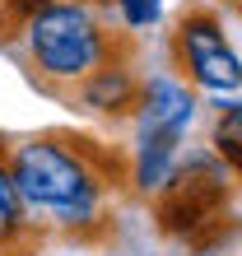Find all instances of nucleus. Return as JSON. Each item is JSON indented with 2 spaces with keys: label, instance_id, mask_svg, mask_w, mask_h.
I'll use <instances>...</instances> for the list:
<instances>
[{
  "label": "nucleus",
  "instance_id": "1",
  "mask_svg": "<svg viewBox=\"0 0 242 256\" xmlns=\"http://www.w3.org/2000/svg\"><path fill=\"white\" fill-rule=\"evenodd\" d=\"M10 177L47 233L88 242L94 228H112V196L130 182V154L84 130H42L10 144Z\"/></svg>",
  "mask_w": 242,
  "mask_h": 256
},
{
  "label": "nucleus",
  "instance_id": "2",
  "mask_svg": "<svg viewBox=\"0 0 242 256\" xmlns=\"http://www.w3.org/2000/svg\"><path fill=\"white\" fill-rule=\"evenodd\" d=\"M24 47L33 84L60 98H70L98 66L135 61V38L108 28L94 10L74 5V0H56L42 14H33L24 24Z\"/></svg>",
  "mask_w": 242,
  "mask_h": 256
},
{
  "label": "nucleus",
  "instance_id": "3",
  "mask_svg": "<svg viewBox=\"0 0 242 256\" xmlns=\"http://www.w3.org/2000/svg\"><path fill=\"white\" fill-rule=\"evenodd\" d=\"M233 168L219 158L196 154L186 163H172V172L154 191V224L163 238L191 247V252H214L238 228V205H233Z\"/></svg>",
  "mask_w": 242,
  "mask_h": 256
},
{
  "label": "nucleus",
  "instance_id": "4",
  "mask_svg": "<svg viewBox=\"0 0 242 256\" xmlns=\"http://www.w3.org/2000/svg\"><path fill=\"white\" fill-rule=\"evenodd\" d=\"M168 52H172V66L191 84L214 88V94H238V84H242L238 52L224 38V19L210 0H186L182 5L172 38H168Z\"/></svg>",
  "mask_w": 242,
  "mask_h": 256
},
{
  "label": "nucleus",
  "instance_id": "5",
  "mask_svg": "<svg viewBox=\"0 0 242 256\" xmlns=\"http://www.w3.org/2000/svg\"><path fill=\"white\" fill-rule=\"evenodd\" d=\"M80 108L98 112V116H135L140 112V98H144V80L135 74V61H112V66H98L88 80L70 94Z\"/></svg>",
  "mask_w": 242,
  "mask_h": 256
},
{
  "label": "nucleus",
  "instance_id": "6",
  "mask_svg": "<svg viewBox=\"0 0 242 256\" xmlns=\"http://www.w3.org/2000/svg\"><path fill=\"white\" fill-rule=\"evenodd\" d=\"M47 228L28 214L10 177V140L0 135V256H38L47 247Z\"/></svg>",
  "mask_w": 242,
  "mask_h": 256
},
{
  "label": "nucleus",
  "instance_id": "7",
  "mask_svg": "<svg viewBox=\"0 0 242 256\" xmlns=\"http://www.w3.org/2000/svg\"><path fill=\"white\" fill-rule=\"evenodd\" d=\"M47 5H56V0H0V42H14L24 33V24Z\"/></svg>",
  "mask_w": 242,
  "mask_h": 256
},
{
  "label": "nucleus",
  "instance_id": "8",
  "mask_svg": "<svg viewBox=\"0 0 242 256\" xmlns=\"http://www.w3.org/2000/svg\"><path fill=\"white\" fill-rule=\"evenodd\" d=\"M238 126H242V112H238V102H228V112L219 116V126H214V154L224 168H233L238 172Z\"/></svg>",
  "mask_w": 242,
  "mask_h": 256
},
{
  "label": "nucleus",
  "instance_id": "9",
  "mask_svg": "<svg viewBox=\"0 0 242 256\" xmlns=\"http://www.w3.org/2000/svg\"><path fill=\"white\" fill-rule=\"evenodd\" d=\"M121 14H126V24L130 28H149V24H158V0H116Z\"/></svg>",
  "mask_w": 242,
  "mask_h": 256
}]
</instances>
